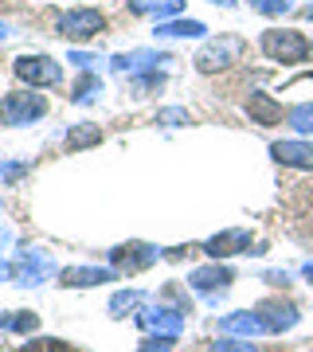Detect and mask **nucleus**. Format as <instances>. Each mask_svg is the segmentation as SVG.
Returning <instances> with one entry per match:
<instances>
[{
    "instance_id": "nucleus-12",
    "label": "nucleus",
    "mask_w": 313,
    "mask_h": 352,
    "mask_svg": "<svg viewBox=\"0 0 313 352\" xmlns=\"http://www.w3.org/2000/svg\"><path fill=\"white\" fill-rule=\"evenodd\" d=\"M224 329L227 333H266L259 314H231V317H224Z\"/></svg>"
},
{
    "instance_id": "nucleus-15",
    "label": "nucleus",
    "mask_w": 313,
    "mask_h": 352,
    "mask_svg": "<svg viewBox=\"0 0 313 352\" xmlns=\"http://www.w3.org/2000/svg\"><path fill=\"white\" fill-rule=\"evenodd\" d=\"M90 141H98V129L94 126H78L67 133V149H78V145H90Z\"/></svg>"
},
{
    "instance_id": "nucleus-8",
    "label": "nucleus",
    "mask_w": 313,
    "mask_h": 352,
    "mask_svg": "<svg viewBox=\"0 0 313 352\" xmlns=\"http://www.w3.org/2000/svg\"><path fill=\"white\" fill-rule=\"evenodd\" d=\"M161 63H169L161 51H129V55H118L114 67L118 71H129V75H138V71H157Z\"/></svg>"
},
{
    "instance_id": "nucleus-17",
    "label": "nucleus",
    "mask_w": 313,
    "mask_h": 352,
    "mask_svg": "<svg viewBox=\"0 0 313 352\" xmlns=\"http://www.w3.org/2000/svg\"><path fill=\"white\" fill-rule=\"evenodd\" d=\"M157 126H188V110H161Z\"/></svg>"
},
{
    "instance_id": "nucleus-20",
    "label": "nucleus",
    "mask_w": 313,
    "mask_h": 352,
    "mask_svg": "<svg viewBox=\"0 0 313 352\" xmlns=\"http://www.w3.org/2000/svg\"><path fill=\"white\" fill-rule=\"evenodd\" d=\"M215 4H224V8H231V4H235V0H215Z\"/></svg>"
},
{
    "instance_id": "nucleus-5",
    "label": "nucleus",
    "mask_w": 313,
    "mask_h": 352,
    "mask_svg": "<svg viewBox=\"0 0 313 352\" xmlns=\"http://www.w3.org/2000/svg\"><path fill=\"white\" fill-rule=\"evenodd\" d=\"M102 32V16L94 12V8H75V12H67L59 20V36H67V39H94Z\"/></svg>"
},
{
    "instance_id": "nucleus-18",
    "label": "nucleus",
    "mask_w": 313,
    "mask_h": 352,
    "mask_svg": "<svg viewBox=\"0 0 313 352\" xmlns=\"http://www.w3.org/2000/svg\"><path fill=\"white\" fill-rule=\"evenodd\" d=\"M250 4H255L263 16H278V12H286L290 8V0H250Z\"/></svg>"
},
{
    "instance_id": "nucleus-4",
    "label": "nucleus",
    "mask_w": 313,
    "mask_h": 352,
    "mask_svg": "<svg viewBox=\"0 0 313 352\" xmlns=\"http://www.w3.org/2000/svg\"><path fill=\"white\" fill-rule=\"evenodd\" d=\"M16 75L24 82H32V87H55L63 78V67L51 63L47 55H20L16 59Z\"/></svg>"
},
{
    "instance_id": "nucleus-22",
    "label": "nucleus",
    "mask_w": 313,
    "mask_h": 352,
    "mask_svg": "<svg viewBox=\"0 0 313 352\" xmlns=\"http://www.w3.org/2000/svg\"><path fill=\"white\" fill-rule=\"evenodd\" d=\"M305 16H310V20H313V4H310V8H305Z\"/></svg>"
},
{
    "instance_id": "nucleus-2",
    "label": "nucleus",
    "mask_w": 313,
    "mask_h": 352,
    "mask_svg": "<svg viewBox=\"0 0 313 352\" xmlns=\"http://www.w3.org/2000/svg\"><path fill=\"white\" fill-rule=\"evenodd\" d=\"M263 51L278 63H301L310 55V39L301 32H266L263 36Z\"/></svg>"
},
{
    "instance_id": "nucleus-13",
    "label": "nucleus",
    "mask_w": 313,
    "mask_h": 352,
    "mask_svg": "<svg viewBox=\"0 0 313 352\" xmlns=\"http://www.w3.org/2000/svg\"><path fill=\"white\" fill-rule=\"evenodd\" d=\"M227 282H231V270H224V266H208V270H196L192 274V286H200V289H224Z\"/></svg>"
},
{
    "instance_id": "nucleus-21",
    "label": "nucleus",
    "mask_w": 313,
    "mask_h": 352,
    "mask_svg": "<svg viewBox=\"0 0 313 352\" xmlns=\"http://www.w3.org/2000/svg\"><path fill=\"white\" fill-rule=\"evenodd\" d=\"M305 278H313V263H310V266H305Z\"/></svg>"
},
{
    "instance_id": "nucleus-10",
    "label": "nucleus",
    "mask_w": 313,
    "mask_h": 352,
    "mask_svg": "<svg viewBox=\"0 0 313 352\" xmlns=\"http://www.w3.org/2000/svg\"><path fill=\"white\" fill-rule=\"evenodd\" d=\"M250 247V235L247 231H224V235H215V239H208V254L212 258H219V254H239V251H247Z\"/></svg>"
},
{
    "instance_id": "nucleus-19",
    "label": "nucleus",
    "mask_w": 313,
    "mask_h": 352,
    "mask_svg": "<svg viewBox=\"0 0 313 352\" xmlns=\"http://www.w3.org/2000/svg\"><path fill=\"white\" fill-rule=\"evenodd\" d=\"M212 352H255L250 344H243V340H215Z\"/></svg>"
},
{
    "instance_id": "nucleus-11",
    "label": "nucleus",
    "mask_w": 313,
    "mask_h": 352,
    "mask_svg": "<svg viewBox=\"0 0 313 352\" xmlns=\"http://www.w3.org/2000/svg\"><path fill=\"white\" fill-rule=\"evenodd\" d=\"M208 28L200 24V20H164L161 28H157V36L164 39H176V36H204Z\"/></svg>"
},
{
    "instance_id": "nucleus-14",
    "label": "nucleus",
    "mask_w": 313,
    "mask_h": 352,
    "mask_svg": "<svg viewBox=\"0 0 313 352\" xmlns=\"http://www.w3.org/2000/svg\"><path fill=\"white\" fill-rule=\"evenodd\" d=\"M286 122L298 133H313V102H301V106H294V110L286 113Z\"/></svg>"
},
{
    "instance_id": "nucleus-7",
    "label": "nucleus",
    "mask_w": 313,
    "mask_h": 352,
    "mask_svg": "<svg viewBox=\"0 0 313 352\" xmlns=\"http://www.w3.org/2000/svg\"><path fill=\"white\" fill-rule=\"evenodd\" d=\"M259 317H263L266 333H286V329L298 325V309H294L290 302H266V305H259Z\"/></svg>"
},
{
    "instance_id": "nucleus-9",
    "label": "nucleus",
    "mask_w": 313,
    "mask_h": 352,
    "mask_svg": "<svg viewBox=\"0 0 313 352\" xmlns=\"http://www.w3.org/2000/svg\"><path fill=\"white\" fill-rule=\"evenodd\" d=\"M247 113H250V122H259V126H274V122H282V106H278L270 94H250Z\"/></svg>"
},
{
    "instance_id": "nucleus-3",
    "label": "nucleus",
    "mask_w": 313,
    "mask_h": 352,
    "mask_svg": "<svg viewBox=\"0 0 313 352\" xmlns=\"http://www.w3.org/2000/svg\"><path fill=\"white\" fill-rule=\"evenodd\" d=\"M43 110H47L43 94H8V98L0 102V122H8V126H28L32 118H43Z\"/></svg>"
},
{
    "instance_id": "nucleus-16",
    "label": "nucleus",
    "mask_w": 313,
    "mask_h": 352,
    "mask_svg": "<svg viewBox=\"0 0 313 352\" xmlns=\"http://www.w3.org/2000/svg\"><path fill=\"white\" fill-rule=\"evenodd\" d=\"M98 94H102V82L98 78H90V75L75 87V102H90V98H98Z\"/></svg>"
},
{
    "instance_id": "nucleus-1",
    "label": "nucleus",
    "mask_w": 313,
    "mask_h": 352,
    "mask_svg": "<svg viewBox=\"0 0 313 352\" xmlns=\"http://www.w3.org/2000/svg\"><path fill=\"white\" fill-rule=\"evenodd\" d=\"M239 55H243V39H239V36H219V39H212V43L196 55V71L215 75V71H224V67L235 63Z\"/></svg>"
},
{
    "instance_id": "nucleus-6",
    "label": "nucleus",
    "mask_w": 313,
    "mask_h": 352,
    "mask_svg": "<svg viewBox=\"0 0 313 352\" xmlns=\"http://www.w3.org/2000/svg\"><path fill=\"white\" fill-rule=\"evenodd\" d=\"M270 157L278 164H290V168H313V141H274L270 145Z\"/></svg>"
}]
</instances>
